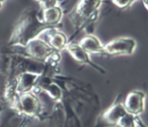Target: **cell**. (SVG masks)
<instances>
[{
    "label": "cell",
    "mask_w": 148,
    "mask_h": 127,
    "mask_svg": "<svg viewBox=\"0 0 148 127\" xmlns=\"http://www.w3.org/2000/svg\"><path fill=\"white\" fill-rule=\"evenodd\" d=\"M52 28L40 21L39 9L29 7L21 13L6 46H26L29 41L38 38L46 30Z\"/></svg>",
    "instance_id": "cell-1"
},
{
    "label": "cell",
    "mask_w": 148,
    "mask_h": 127,
    "mask_svg": "<svg viewBox=\"0 0 148 127\" xmlns=\"http://www.w3.org/2000/svg\"><path fill=\"white\" fill-rule=\"evenodd\" d=\"M101 1H80L71 14V20L75 26L76 32L83 30L87 25L94 23L98 18Z\"/></svg>",
    "instance_id": "cell-2"
},
{
    "label": "cell",
    "mask_w": 148,
    "mask_h": 127,
    "mask_svg": "<svg viewBox=\"0 0 148 127\" xmlns=\"http://www.w3.org/2000/svg\"><path fill=\"white\" fill-rule=\"evenodd\" d=\"M10 109L18 115H23L29 119L37 118L43 120L48 118L44 114L40 100L36 96V95L33 92L18 95Z\"/></svg>",
    "instance_id": "cell-3"
},
{
    "label": "cell",
    "mask_w": 148,
    "mask_h": 127,
    "mask_svg": "<svg viewBox=\"0 0 148 127\" xmlns=\"http://www.w3.org/2000/svg\"><path fill=\"white\" fill-rule=\"evenodd\" d=\"M127 114L123 106L121 95H119L115 101L97 118L95 127H116L122 117Z\"/></svg>",
    "instance_id": "cell-4"
},
{
    "label": "cell",
    "mask_w": 148,
    "mask_h": 127,
    "mask_svg": "<svg viewBox=\"0 0 148 127\" xmlns=\"http://www.w3.org/2000/svg\"><path fill=\"white\" fill-rule=\"evenodd\" d=\"M136 47V41L132 38L120 37L103 45V55L109 57L132 55Z\"/></svg>",
    "instance_id": "cell-5"
},
{
    "label": "cell",
    "mask_w": 148,
    "mask_h": 127,
    "mask_svg": "<svg viewBox=\"0 0 148 127\" xmlns=\"http://www.w3.org/2000/svg\"><path fill=\"white\" fill-rule=\"evenodd\" d=\"M145 94L141 91H132L123 101V106L127 114L139 116L144 111Z\"/></svg>",
    "instance_id": "cell-6"
},
{
    "label": "cell",
    "mask_w": 148,
    "mask_h": 127,
    "mask_svg": "<svg viewBox=\"0 0 148 127\" xmlns=\"http://www.w3.org/2000/svg\"><path fill=\"white\" fill-rule=\"evenodd\" d=\"M65 50L68 52V53L71 56V57L78 63L82 64H88L89 66L94 68V69L97 70V72H99L101 74H105L106 72L105 68H103L102 67L97 65L91 61L90 54L83 50L78 45V43L69 42L66 46Z\"/></svg>",
    "instance_id": "cell-7"
},
{
    "label": "cell",
    "mask_w": 148,
    "mask_h": 127,
    "mask_svg": "<svg viewBox=\"0 0 148 127\" xmlns=\"http://www.w3.org/2000/svg\"><path fill=\"white\" fill-rule=\"evenodd\" d=\"M41 74L32 72H22L16 76V91L18 95L32 92L36 88Z\"/></svg>",
    "instance_id": "cell-8"
},
{
    "label": "cell",
    "mask_w": 148,
    "mask_h": 127,
    "mask_svg": "<svg viewBox=\"0 0 148 127\" xmlns=\"http://www.w3.org/2000/svg\"><path fill=\"white\" fill-rule=\"evenodd\" d=\"M45 35L44 41L55 51L60 52L65 50L66 46L69 43V40L63 32L58 30L57 28H52L46 30L43 33Z\"/></svg>",
    "instance_id": "cell-9"
},
{
    "label": "cell",
    "mask_w": 148,
    "mask_h": 127,
    "mask_svg": "<svg viewBox=\"0 0 148 127\" xmlns=\"http://www.w3.org/2000/svg\"><path fill=\"white\" fill-rule=\"evenodd\" d=\"M64 16V10L61 6H54L47 9L39 8V17L44 24L53 28H60L61 19Z\"/></svg>",
    "instance_id": "cell-10"
},
{
    "label": "cell",
    "mask_w": 148,
    "mask_h": 127,
    "mask_svg": "<svg viewBox=\"0 0 148 127\" xmlns=\"http://www.w3.org/2000/svg\"><path fill=\"white\" fill-rule=\"evenodd\" d=\"M78 45L89 54L103 55V45L93 34L83 37Z\"/></svg>",
    "instance_id": "cell-11"
},
{
    "label": "cell",
    "mask_w": 148,
    "mask_h": 127,
    "mask_svg": "<svg viewBox=\"0 0 148 127\" xmlns=\"http://www.w3.org/2000/svg\"><path fill=\"white\" fill-rule=\"evenodd\" d=\"M116 127H136V116L126 114L117 123Z\"/></svg>",
    "instance_id": "cell-12"
},
{
    "label": "cell",
    "mask_w": 148,
    "mask_h": 127,
    "mask_svg": "<svg viewBox=\"0 0 148 127\" xmlns=\"http://www.w3.org/2000/svg\"><path fill=\"white\" fill-rule=\"evenodd\" d=\"M39 3V8L40 10L47 9L50 7H54V6H61L64 3L63 2H59V1H40L38 2Z\"/></svg>",
    "instance_id": "cell-13"
},
{
    "label": "cell",
    "mask_w": 148,
    "mask_h": 127,
    "mask_svg": "<svg viewBox=\"0 0 148 127\" xmlns=\"http://www.w3.org/2000/svg\"><path fill=\"white\" fill-rule=\"evenodd\" d=\"M112 3H113L116 6H117L118 8L122 10H125L130 7L131 5L134 3V1H125V2H122V1H112Z\"/></svg>",
    "instance_id": "cell-14"
},
{
    "label": "cell",
    "mask_w": 148,
    "mask_h": 127,
    "mask_svg": "<svg viewBox=\"0 0 148 127\" xmlns=\"http://www.w3.org/2000/svg\"><path fill=\"white\" fill-rule=\"evenodd\" d=\"M3 2H2V1H0V9H1V8H2V7H3Z\"/></svg>",
    "instance_id": "cell-15"
}]
</instances>
